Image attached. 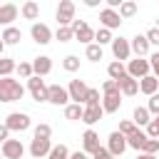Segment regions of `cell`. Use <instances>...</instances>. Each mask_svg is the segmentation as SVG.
Returning <instances> with one entry per match:
<instances>
[{"label": "cell", "mask_w": 159, "mask_h": 159, "mask_svg": "<svg viewBox=\"0 0 159 159\" xmlns=\"http://www.w3.org/2000/svg\"><path fill=\"white\" fill-rule=\"evenodd\" d=\"M137 129H139V127H137L132 119H124V122H119V129H117V132H119V134H124V137L129 139L132 134H137Z\"/></svg>", "instance_id": "cell-33"}, {"label": "cell", "mask_w": 159, "mask_h": 159, "mask_svg": "<svg viewBox=\"0 0 159 159\" xmlns=\"http://www.w3.org/2000/svg\"><path fill=\"white\" fill-rule=\"evenodd\" d=\"M149 65H152V72H154V77L159 80V52H154V55L149 57Z\"/></svg>", "instance_id": "cell-46"}, {"label": "cell", "mask_w": 159, "mask_h": 159, "mask_svg": "<svg viewBox=\"0 0 159 159\" xmlns=\"http://www.w3.org/2000/svg\"><path fill=\"white\" fill-rule=\"evenodd\" d=\"M157 27H159V20H157Z\"/></svg>", "instance_id": "cell-53"}, {"label": "cell", "mask_w": 159, "mask_h": 159, "mask_svg": "<svg viewBox=\"0 0 159 159\" xmlns=\"http://www.w3.org/2000/svg\"><path fill=\"white\" fill-rule=\"evenodd\" d=\"M27 89H30L35 102H47V84H45L42 77H30L27 80Z\"/></svg>", "instance_id": "cell-6"}, {"label": "cell", "mask_w": 159, "mask_h": 159, "mask_svg": "<svg viewBox=\"0 0 159 159\" xmlns=\"http://www.w3.org/2000/svg\"><path fill=\"white\" fill-rule=\"evenodd\" d=\"M2 50H5V42L0 40V57H2Z\"/></svg>", "instance_id": "cell-51"}, {"label": "cell", "mask_w": 159, "mask_h": 159, "mask_svg": "<svg viewBox=\"0 0 159 159\" xmlns=\"http://www.w3.org/2000/svg\"><path fill=\"white\" fill-rule=\"evenodd\" d=\"M62 67H65L67 72H77V70H80V57H77V55H67V57L62 60Z\"/></svg>", "instance_id": "cell-35"}, {"label": "cell", "mask_w": 159, "mask_h": 159, "mask_svg": "<svg viewBox=\"0 0 159 159\" xmlns=\"http://www.w3.org/2000/svg\"><path fill=\"white\" fill-rule=\"evenodd\" d=\"M7 134H10V129H7L5 124H0V144H5V142H7Z\"/></svg>", "instance_id": "cell-47"}, {"label": "cell", "mask_w": 159, "mask_h": 159, "mask_svg": "<svg viewBox=\"0 0 159 159\" xmlns=\"http://www.w3.org/2000/svg\"><path fill=\"white\" fill-rule=\"evenodd\" d=\"M157 89H159V80L154 77V75H147L144 80H139V92H144V94H157Z\"/></svg>", "instance_id": "cell-22"}, {"label": "cell", "mask_w": 159, "mask_h": 159, "mask_svg": "<svg viewBox=\"0 0 159 159\" xmlns=\"http://www.w3.org/2000/svg\"><path fill=\"white\" fill-rule=\"evenodd\" d=\"M117 84H119V92L127 94V97H134V94L139 92V80H134V77H129V75H124Z\"/></svg>", "instance_id": "cell-16"}, {"label": "cell", "mask_w": 159, "mask_h": 159, "mask_svg": "<svg viewBox=\"0 0 159 159\" xmlns=\"http://www.w3.org/2000/svg\"><path fill=\"white\" fill-rule=\"evenodd\" d=\"M157 122H159V117H157Z\"/></svg>", "instance_id": "cell-54"}, {"label": "cell", "mask_w": 159, "mask_h": 159, "mask_svg": "<svg viewBox=\"0 0 159 159\" xmlns=\"http://www.w3.org/2000/svg\"><path fill=\"white\" fill-rule=\"evenodd\" d=\"M12 20H17V5H12V2L0 5V25H7L10 27Z\"/></svg>", "instance_id": "cell-19"}, {"label": "cell", "mask_w": 159, "mask_h": 159, "mask_svg": "<svg viewBox=\"0 0 159 159\" xmlns=\"http://www.w3.org/2000/svg\"><path fill=\"white\" fill-rule=\"evenodd\" d=\"M50 70H52V60H50L47 55L35 57V62H32V72H35V77H45V75H50Z\"/></svg>", "instance_id": "cell-15"}, {"label": "cell", "mask_w": 159, "mask_h": 159, "mask_svg": "<svg viewBox=\"0 0 159 159\" xmlns=\"http://www.w3.org/2000/svg\"><path fill=\"white\" fill-rule=\"evenodd\" d=\"M55 20L60 27H72L75 22V2L72 0H60L57 10H55Z\"/></svg>", "instance_id": "cell-2"}, {"label": "cell", "mask_w": 159, "mask_h": 159, "mask_svg": "<svg viewBox=\"0 0 159 159\" xmlns=\"http://www.w3.org/2000/svg\"><path fill=\"white\" fill-rule=\"evenodd\" d=\"M55 37H57L60 42H70V40H75V30H72V27H57Z\"/></svg>", "instance_id": "cell-37"}, {"label": "cell", "mask_w": 159, "mask_h": 159, "mask_svg": "<svg viewBox=\"0 0 159 159\" xmlns=\"http://www.w3.org/2000/svg\"><path fill=\"white\" fill-rule=\"evenodd\" d=\"M107 149L112 152V157H122L124 149H127V137L119 134V132H112L109 139H107Z\"/></svg>", "instance_id": "cell-11"}, {"label": "cell", "mask_w": 159, "mask_h": 159, "mask_svg": "<svg viewBox=\"0 0 159 159\" xmlns=\"http://www.w3.org/2000/svg\"><path fill=\"white\" fill-rule=\"evenodd\" d=\"M149 70H152V65H149V60H144V57L129 60V65H127V75L134 77V80H144V77L149 75Z\"/></svg>", "instance_id": "cell-4"}, {"label": "cell", "mask_w": 159, "mask_h": 159, "mask_svg": "<svg viewBox=\"0 0 159 159\" xmlns=\"http://www.w3.org/2000/svg\"><path fill=\"white\" fill-rule=\"evenodd\" d=\"M72 30H75V40H77V42L92 45V40H94V30H92L84 20H75V22H72Z\"/></svg>", "instance_id": "cell-5"}, {"label": "cell", "mask_w": 159, "mask_h": 159, "mask_svg": "<svg viewBox=\"0 0 159 159\" xmlns=\"http://www.w3.org/2000/svg\"><path fill=\"white\" fill-rule=\"evenodd\" d=\"M52 152V144H50V139H32V144H30V154L35 157V159H40V157H47Z\"/></svg>", "instance_id": "cell-17"}, {"label": "cell", "mask_w": 159, "mask_h": 159, "mask_svg": "<svg viewBox=\"0 0 159 159\" xmlns=\"http://www.w3.org/2000/svg\"><path fill=\"white\" fill-rule=\"evenodd\" d=\"M70 159H87V154L84 152H75V154H70Z\"/></svg>", "instance_id": "cell-48"}, {"label": "cell", "mask_w": 159, "mask_h": 159, "mask_svg": "<svg viewBox=\"0 0 159 159\" xmlns=\"http://www.w3.org/2000/svg\"><path fill=\"white\" fill-rule=\"evenodd\" d=\"M112 40H114V37H112V30H107V27H99V30L94 32V42H97L99 47H102V45H107V42L112 45Z\"/></svg>", "instance_id": "cell-31"}, {"label": "cell", "mask_w": 159, "mask_h": 159, "mask_svg": "<svg viewBox=\"0 0 159 159\" xmlns=\"http://www.w3.org/2000/svg\"><path fill=\"white\" fill-rule=\"evenodd\" d=\"M102 114H104L102 104H92V107H84L82 122H84V124H94V122H99V119H102Z\"/></svg>", "instance_id": "cell-21"}, {"label": "cell", "mask_w": 159, "mask_h": 159, "mask_svg": "<svg viewBox=\"0 0 159 159\" xmlns=\"http://www.w3.org/2000/svg\"><path fill=\"white\" fill-rule=\"evenodd\" d=\"M17 70V62L12 57H0V77H10Z\"/></svg>", "instance_id": "cell-29"}, {"label": "cell", "mask_w": 159, "mask_h": 159, "mask_svg": "<svg viewBox=\"0 0 159 159\" xmlns=\"http://www.w3.org/2000/svg\"><path fill=\"white\" fill-rule=\"evenodd\" d=\"M0 40H2L5 45H17V42L22 40V32H20L17 27H5V32L0 35Z\"/></svg>", "instance_id": "cell-25"}, {"label": "cell", "mask_w": 159, "mask_h": 159, "mask_svg": "<svg viewBox=\"0 0 159 159\" xmlns=\"http://www.w3.org/2000/svg\"><path fill=\"white\" fill-rule=\"evenodd\" d=\"M137 127H147L149 122H152V114H149V109L147 107H134V119H132Z\"/></svg>", "instance_id": "cell-26"}, {"label": "cell", "mask_w": 159, "mask_h": 159, "mask_svg": "<svg viewBox=\"0 0 159 159\" xmlns=\"http://www.w3.org/2000/svg\"><path fill=\"white\" fill-rule=\"evenodd\" d=\"M84 57H87L89 62H99V60H102V47H99L97 42L87 45V50H84Z\"/></svg>", "instance_id": "cell-32"}, {"label": "cell", "mask_w": 159, "mask_h": 159, "mask_svg": "<svg viewBox=\"0 0 159 159\" xmlns=\"http://www.w3.org/2000/svg\"><path fill=\"white\" fill-rule=\"evenodd\" d=\"M107 75H109V80H114V82H119L124 75H127V67H124V62H109V67H107Z\"/></svg>", "instance_id": "cell-24"}, {"label": "cell", "mask_w": 159, "mask_h": 159, "mask_svg": "<svg viewBox=\"0 0 159 159\" xmlns=\"http://www.w3.org/2000/svg\"><path fill=\"white\" fill-rule=\"evenodd\" d=\"M112 55L117 57V62L129 60V55H132V45H129V40H124V37H114V40H112Z\"/></svg>", "instance_id": "cell-8"}, {"label": "cell", "mask_w": 159, "mask_h": 159, "mask_svg": "<svg viewBox=\"0 0 159 159\" xmlns=\"http://www.w3.org/2000/svg\"><path fill=\"white\" fill-rule=\"evenodd\" d=\"M92 104H102L99 89H94V87H89V89H87V99H84V107H92Z\"/></svg>", "instance_id": "cell-39"}, {"label": "cell", "mask_w": 159, "mask_h": 159, "mask_svg": "<svg viewBox=\"0 0 159 159\" xmlns=\"http://www.w3.org/2000/svg\"><path fill=\"white\" fill-rule=\"evenodd\" d=\"M0 159H5V157H2V149H0Z\"/></svg>", "instance_id": "cell-52"}, {"label": "cell", "mask_w": 159, "mask_h": 159, "mask_svg": "<svg viewBox=\"0 0 159 159\" xmlns=\"http://www.w3.org/2000/svg\"><path fill=\"white\" fill-rule=\"evenodd\" d=\"M147 40H149V45H159V27L147 30Z\"/></svg>", "instance_id": "cell-45"}, {"label": "cell", "mask_w": 159, "mask_h": 159, "mask_svg": "<svg viewBox=\"0 0 159 159\" xmlns=\"http://www.w3.org/2000/svg\"><path fill=\"white\" fill-rule=\"evenodd\" d=\"M137 159H157L154 154H137Z\"/></svg>", "instance_id": "cell-50"}, {"label": "cell", "mask_w": 159, "mask_h": 159, "mask_svg": "<svg viewBox=\"0 0 159 159\" xmlns=\"http://www.w3.org/2000/svg\"><path fill=\"white\" fill-rule=\"evenodd\" d=\"M0 149H2L5 159H22V154H25V147L20 139H7L5 144H0Z\"/></svg>", "instance_id": "cell-9"}, {"label": "cell", "mask_w": 159, "mask_h": 159, "mask_svg": "<svg viewBox=\"0 0 159 159\" xmlns=\"http://www.w3.org/2000/svg\"><path fill=\"white\" fill-rule=\"evenodd\" d=\"M47 102L50 104H62V107H67V102H70V92L65 89V87H60V84H50L47 87Z\"/></svg>", "instance_id": "cell-7"}, {"label": "cell", "mask_w": 159, "mask_h": 159, "mask_svg": "<svg viewBox=\"0 0 159 159\" xmlns=\"http://www.w3.org/2000/svg\"><path fill=\"white\" fill-rule=\"evenodd\" d=\"M132 52L137 55V57H144L147 52H149V40H147V35H137V37H132Z\"/></svg>", "instance_id": "cell-20"}, {"label": "cell", "mask_w": 159, "mask_h": 159, "mask_svg": "<svg viewBox=\"0 0 159 159\" xmlns=\"http://www.w3.org/2000/svg\"><path fill=\"white\" fill-rule=\"evenodd\" d=\"M117 12H119V17H122V20H129V17H134V15H137V2L124 0V2H122V7H119Z\"/></svg>", "instance_id": "cell-30"}, {"label": "cell", "mask_w": 159, "mask_h": 159, "mask_svg": "<svg viewBox=\"0 0 159 159\" xmlns=\"http://www.w3.org/2000/svg\"><path fill=\"white\" fill-rule=\"evenodd\" d=\"M20 15H22L25 20H37V17H40V5H37L35 0H27V2L20 7Z\"/></svg>", "instance_id": "cell-23"}, {"label": "cell", "mask_w": 159, "mask_h": 159, "mask_svg": "<svg viewBox=\"0 0 159 159\" xmlns=\"http://www.w3.org/2000/svg\"><path fill=\"white\" fill-rule=\"evenodd\" d=\"M119 104H122V92H114V94H102V109H104L107 114L117 112V109H119Z\"/></svg>", "instance_id": "cell-18"}, {"label": "cell", "mask_w": 159, "mask_h": 159, "mask_svg": "<svg viewBox=\"0 0 159 159\" xmlns=\"http://www.w3.org/2000/svg\"><path fill=\"white\" fill-rule=\"evenodd\" d=\"M97 149H99V134L94 129H87L82 134V152L84 154H94Z\"/></svg>", "instance_id": "cell-14"}, {"label": "cell", "mask_w": 159, "mask_h": 159, "mask_svg": "<svg viewBox=\"0 0 159 159\" xmlns=\"http://www.w3.org/2000/svg\"><path fill=\"white\" fill-rule=\"evenodd\" d=\"M114 92H119V84L114 80H104L102 82V94H114Z\"/></svg>", "instance_id": "cell-41"}, {"label": "cell", "mask_w": 159, "mask_h": 159, "mask_svg": "<svg viewBox=\"0 0 159 159\" xmlns=\"http://www.w3.org/2000/svg\"><path fill=\"white\" fill-rule=\"evenodd\" d=\"M159 152V139H147L142 147V154H157Z\"/></svg>", "instance_id": "cell-40"}, {"label": "cell", "mask_w": 159, "mask_h": 159, "mask_svg": "<svg viewBox=\"0 0 159 159\" xmlns=\"http://www.w3.org/2000/svg\"><path fill=\"white\" fill-rule=\"evenodd\" d=\"M99 22H102V27L114 30V27H119V25H122V17H119V12H117V10L104 7V10L99 12Z\"/></svg>", "instance_id": "cell-13"}, {"label": "cell", "mask_w": 159, "mask_h": 159, "mask_svg": "<svg viewBox=\"0 0 159 159\" xmlns=\"http://www.w3.org/2000/svg\"><path fill=\"white\" fill-rule=\"evenodd\" d=\"M25 87L12 77H0V102H17L22 99Z\"/></svg>", "instance_id": "cell-1"}, {"label": "cell", "mask_w": 159, "mask_h": 159, "mask_svg": "<svg viewBox=\"0 0 159 159\" xmlns=\"http://www.w3.org/2000/svg\"><path fill=\"white\" fill-rule=\"evenodd\" d=\"M147 109H149V114H157V117H159V92L149 97V104H147Z\"/></svg>", "instance_id": "cell-43"}, {"label": "cell", "mask_w": 159, "mask_h": 159, "mask_svg": "<svg viewBox=\"0 0 159 159\" xmlns=\"http://www.w3.org/2000/svg\"><path fill=\"white\" fill-rule=\"evenodd\" d=\"M50 137H52V127L45 124V122H40L35 127V139H50Z\"/></svg>", "instance_id": "cell-36"}, {"label": "cell", "mask_w": 159, "mask_h": 159, "mask_svg": "<svg viewBox=\"0 0 159 159\" xmlns=\"http://www.w3.org/2000/svg\"><path fill=\"white\" fill-rule=\"evenodd\" d=\"M147 137H149V139H159V122H157V119H152V122L147 124Z\"/></svg>", "instance_id": "cell-42"}, {"label": "cell", "mask_w": 159, "mask_h": 159, "mask_svg": "<svg viewBox=\"0 0 159 159\" xmlns=\"http://www.w3.org/2000/svg\"><path fill=\"white\" fill-rule=\"evenodd\" d=\"M82 114H84V107L82 104H67L65 107V119H72V122H77V119H82Z\"/></svg>", "instance_id": "cell-28"}, {"label": "cell", "mask_w": 159, "mask_h": 159, "mask_svg": "<svg viewBox=\"0 0 159 159\" xmlns=\"http://www.w3.org/2000/svg\"><path fill=\"white\" fill-rule=\"evenodd\" d=\"M92 159H114V157H112V152H109L107 147H99V149L92 154Z\"/></svg>", "instance_id": "cell-44"}, {"label": "cell", "mask_w": 159, "mask_h": 159, "mask_svg": "<svg viewBox=\"0 0 159 159\" xmlns=\"http://www.w3.org/2000/svg\"><path fill=\"white\" fill-rule=\"evenodd\" d=\"M87 89H89V87H87L82 80H72L70 87H67L70 99H75V104H84V99H87Z\"/></svg>", "instance_id": "cell-10"}, {"label": "cell", "mask_w": 159, "mask_h": 159, "mask_svg": "<svg viewBox=\"0 0 159 159\" xmlns=\"http://www.w3.org/2000/svg\"><path fill=\"white\" fill-rule=\"evenodd\" d=\"M15 72H17L22 80H30V77H35V72H32V62H20Z\"/></svg>", "instance_id": "cell-38"}, {"label": "cell", "mask_w": 159, "mask_h": 159, "mask_svg": "<svg viewBox=\"0 0 159 159\" xmlns=\"http://www.w3.org/2000/svg\"><path fill=\"white\" fill-rule=\"evenodd\" d=\"M84 5H87V7H97V5H99V0H84Z\"/></svg>", "instance_id": "cell-49"}, {"label": "cell", "mask_w": 159, "mask_h": 159, "mask_svg": "<svg viewBox=\"0 0 159 159\" xmlns=\"http://www.w3.org/2000/svg\"><path fill=\"white\" fill-rule=\"evenodd\" d=\"M5 127L10 132H25V129H30V117L25 112H10L5 117Z\"/></svg>", "instance_id": "cell-3"}, {"label": "cell", "mask_w": 159, "mask_h": 159, "mask_svg": "<svg viewBox=\"0 0 159 159\" xmlns=\"http://www.w3.org/2000/svg\"><path fill=\"white\" fill-rule=\"evenodd\" d=\"M47 159H70V149L65 144H55L52 152L47 154Z\"/></svg>", "instance_id": "cell-34"}, {"label": "cell", "mask_w": 159, "mask_h": 159, "mask_svg": "<svg viewBox=\"0 0 159 159\" xmlns=\"http://www.w3.org/2000/svg\"><path fill=\"white\" fill-rule=\"evenodd\" d=\"M30 35H32V40H35L37 45H47V42L52 40V30H50L45 22H35V25L30 27Z\"/></svg>", "instance_id": "cell-12"}, {"label": "cell", "mask_w": 159, "mask_h": 159, "mask_svg": "<svg viewBox=\"0 0 159 159\" xmlns=\"http://www.w3.org/2000/svg\"><path fill=\"white\" fill-rule=\"evenodd\" d=\"M149 137H147V132H142V129H137V134H132L129 139H127V147H132V149H137V152H142V147H144V142H147Z\"/></svg>", "instance_id": "cell-27"}]
</instances>
